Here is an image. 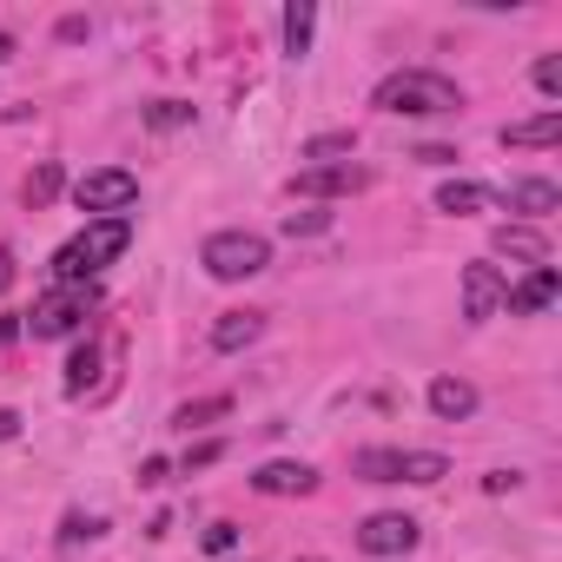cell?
Returning <instances> with one entry per match:
<instances>
[{"mask_svg": "<svg viewBox=\"0 0 562 562\" xmlns=\"http://www.w3.org/2000/svg\"><path fill=\"white\" fill-rule=\"evenodd\" d=\"M509 212H529V218H549L555 205H562V192H555V179H509V192H496Z\"/></svg>", "mask_w": 562, "mask_h": 562, "instance_id": "5bb4252c", "label": "cell"}, {"mask_svg": "<svg viewBox=\"0 0 562 562\" xmlns=\"http://www.w3.org/2000/svg\"><path fill=\"white\" fill-rule=\"evenodd\" d=\"M364 186H371V166L338 159V166H305L292 179V199H345V192H364Z\"/></svg>", "mask_w": 562, "mask_h": 562, "instance_id": "ba28073f", "label": "cell"}, {"mask_svg": "<svg viewBox=\"0 0 562 562\" xmlns=\"http://www.w3.org/2000/svg\"><path fill=\"white\" fill-rule=\"evenodd\" d=\"M351 470L364 476V483H443L450 476V457L443 450H358L351 457Z\"/></svg>", "mask_w": 562, "mask_h": 562, "instance_id": "3957f363", "label": "cell"}, {"mask_svg": "<svg viewBox=\"0 0 562 562\" xmlns=\"http://www.w3.org/2000/svg\"><path fill=\"white\" fill-rule=\"evenodd\" d=\"M14 285V251H0V292Z\"/></svg>", "mask_w": 562, "mask_h": 562, "instance_id": "d6a6232c", "label": "cell"}, {"mask_svg": "<svg viewBox=\"0 0 562 562\" xmlns=\"http://www.w3.org/2000/svg\"><path fill=\"white\" fill-rule=\"evenodd\" d=\"M312 34H318V8H312V0H292V8H285V54L305 60L312 54Z\"/></svg>", "mask_w": 562, "mask_h": 562, "instance_id": "ac0fdd59", "label": "cell"}, {"mask_svg": "<svg viewBox=\"0 0 562 562\" xmlns=\"http://www.w3.org/2000/svg\"><path fill=\"white\" fill-rule=\"evenodd\" d=\"M126 245H133V218H87V232L54 251V278L60 285H93V271L113 265Z\"/></svg>", "mask_w": 562, "mask_h": 562, "instance_id": "7a4b0ae2", "label": "cell"}, {"mask_svg": "<svg viewBox=\"0 0 562 562\" xmlns=\"http://www.w3.org/2000/svg\"><path fill=\"white\" fill-rule=\"evenodd\" d=\"M93 536H106L100 516H67V522H60V542H93Z\"/></svg>", "mask_w": 562, "mask_h": 562, "instance_id": "d4e9b609", "label": "cell"}, {"mask_svg": "<svg viewBox=\"0 0 562 562\" xmlns=\"http://www.w3.org/2000/svg\"><path fill=\"white\" fill-rule=\"evenodd\" d=\"M496 139H503L509 153H522V146H555V139H562V106H549V113H536V120H509Z\"/></svg>", "mask_w": 562, "mask_h": 562, "instance_id": "4fadbf2b", "label": "cell"}, {"mask_svg": "<svg viewBox=\"0 0 562 562\" xmlns=\"http://www.w3.org/2000/svg\"><path fill=\"white\" fill-rule=\"evenodd\" d=\"M87 312H100V285H60L27 312V331L34 338H67V331L87 325Z\"/></svg>", "mask_w": 562, "mask_h": 562, "instance_id": "8992f818", "label": "cell"}, {"mask_svg": "<svg viewBox=\"0 0 562 562\" xmlns=\"http://www.w3.org/2000/svg\"><path fill=\"white\" fill-rule=\"evenodd\" d=\"M536 87H542L549 100L562 93V54H542V60H536Z\"/></svg>", "mask_w": 562, "mask_h": 562, "instance_id": "484cf974", "label": "cell"}, {"mask_svg": "<svg viewBox=\"0 0 562 562\" xmlns=\"http://www.w3.org/2000/svg\"><path fill=\"white\" fill-rule=\"evenodd\" d=\"M186 120H192L186 100H159V106H146V126H153V133H172V126H186Z\"/></svg>", "mask_w": 562, "mask_h": 562, "instance_id": "603a6c76", "label": "cell"}, {"mask_svg": "<svg viewBox=\"0 0 562 562\" xmlns=\"http://www.w3.org/2000/svg\"><path fill=\"white\" fill-rule=\"evenodd\" d=\"M14 60V34H0V67H8Z\"/></svg>", "mask_w": 562, "mask_h": 562, "instance_id": "836d02e7", "label": "cell"}, {"mask_svg": "<svg viewBox=\"0 0 562 562\" xmlns=\"http://www.w3.org/2000/svg\"><path fill=\"white\" fill-rule=\"evenodd\" d=\"M166 476H172V463H166V457H146V463H139V483H146V490H159Z\"/></svg>", "mask_w": 562, "mask_h": 562, "instance_id": "83f0119b", "label": "cell"}, {"mask_svg": "<svg viewBox=\"0 0 562 562\" xmlns=\"http://www.w3.org/2000/svg\"><path fill=\"white\" fill-rule=\"evenodd\" d=\"M199 265L218 278V285H238V278H258V271L271 265V245H265L258 232H212V238L199 245Z\"/></svg>", "mask_w": 562, "mask_h": 562, "instance_id": "277c9868", "label": "cell"}, {"mask_svg": "<svg viewBox=\"0 0 562 562\" xmlns=\"http://www.w3.org/2000/svg\"><path fill=\"white\" fill-rule=\"evenodd\" d=\"M87 384H100V345H80V351L67 358V391L80 397Z\"/></svg>", "mask_w": 562, "mask_h": 562, "instance_id": "d6986e66", "label": "cell"}, {"mask_svg": "<svg viewBox=\"0 0 562 562\" xmlns=\"http://www.w3.org/2000/svg\"><path fill=\"white\" fill-rule=\"evenodd\" d=\"M8 437H21V417H14V411H0V443H8Z\"/></svg>", "mask_w": 562, "mask_h": 562, "instance_id": "1f68e13d", "label": "cell"}, {"mask_svg": "<svg viewBox=\"0 0 562 562\" xmlns=\"http://www.w3.org/2000/svg\"><path fill=\"white\" fill-rule=\"evenodd\" d=\"M417 516H397V509H384V516H371L364 529H358V549L364 555H411L417 549Z\"/></svg>", "mask_w": 562, "mask_h": 562, "instance_id": "9c48e42d", "label": "cell"}, {"mask_svg": "<svg viewBox=\"0 0 562 562\" xmlns=\"http://www.w3.org/2000/svg\"><path fill=\"white\" fill-rule=\"evenodd\" d=\"M54 192H60V166H54V159H41V166L27 172V186H21V199H27V205H47Z\"/></svg>", "mask_w": 562, "mask_h": 562, "instance_id": "ffe728a7", "label": "cell"}, {"mask_svg": "<svg viewBox=\"0 0 562 562\" xmlns=\"http://www.w3.org/2000/svg\"><path fill=\"white\" fill-rule=\"evenodd\" d=\"M232 542H238V529H232V522H212V529H205V549H212V555H225Z\"/></svg>", "mask_w": 562, "mask_h": 562, "instance_id": "f1b7e54d", "label": "cell"}, {"mask_svg": "<svg viewBox=\"0 0 562 562\" xmlns=\"http://www.w3.org/2000/svg\"><path fill=\"white\" fill-rule=\"evenodd\" d=\"M503 199L490 192V186H476V179H443L437 186V212H450V218H476V212H496Z\"/></svg>", "mask_w": 562, "mask_h": 562, "instance_id": "8fae6325", "label": "cell"}, {"mask_svg": "<svg viewBox=\"0 0 562 562\" xmlns=\"http://www.w3.org/2000/svg\"><path fill=\"white\" fill-rule=\"evenodd\" d=\"M14 331H21V325H14V318H0V345H8V338H14Z\"/></svg>", "mask_w": 562, "mask_h": 562, "instance_id": "e575fe53", "label": "cell"}, {"mask_svg": "<svg viewBox=\"0 0 562 562\" xmlns=\"http://www.w3.org/2000/svg\"><path fill=\"white\" fill-rule=\"evenodd\" d=\"M251 490H265V496H312L318 490V470L312 463H265L251 476Z\"/></svg>", "mask_w": 562, "mask_h": 562, "instance_id": "7c38bea8", "label": "cell"}, {"mask_svg": "<svg viewBox=\"0 0 562 562\" xmlns=\"http://www.w3.org/2000/svg\"><path fill=\"white\" fill-rule=\"evenodd\" d=\"M325 225H331V212H318V205H312V212H285V232H292V238H312V232H325Z\"/></svg>", "mask_w": 562, "mask_h": 562, "instance_id": "cb8c5ba5", "label": "cell"}, {"mask_svg": "<svg viewBox=\"0 0 562 562\" xmlns=\"http://www.w3.org/2000/svg\"><path fill=\"white\" fill-rule=\"evenodd\" d=\"M225 457V443H192L186 450V470H205V463H218Z\"/></svg>", "mask_w": 562, "mask_h": 562, "instance_id": "4316f807", "label": "cell"}, {"mask_svg": "<svg viewBox=\"0 0 562 562\" xmlns=\"http://www.w3.org/2000/svg\"><path fill=\"white\" fill-rule=\"evenodd\" d=\"M503 299H509V278H503L490 258L463 265V318H470V325H490V318L503 312Z\"/></svg>", "mask_w": 562, "mask_h": 562, "instance_id": "52a82bcc", "label": "cell"}, {"mask_svg": "<svg viewBox=\"0 0 562 562\" xmlns=\"http://www.w3.org/2000/svg\"><path fill=\"white\" fill-rule=\"evenodd\" d=\"M225 411H232V397H199V404H179V411H172V424H179V430H192V424H212V417H225Z\"/></svg>", "mask_w": 562, "mask_h": 562, "instance_id": "44dd1931", "label": "cell"}, {"mask_svg": "<svg viewBox=\"0 0 562 562\" xmlns=\"http://www.w3.org/2000/svg\"><path fill=\"white\" fill-rule=\"evenodd\" d=\"M483 490H490V496H503V490H516V470H490V476H483Z\"/></svg>", "mask_w": 562, "mask_h": 562, "instance_id": "4dcf8cb0", "label": "cell"}, {"mask_svg": "<svg viewBox=\"0 0 562 562\" xmlns=\"http://www.w3.org/2000/svg\"><path fill=\"white\" fill-rule=\"evenodd\" d=\"M411 159H424V166H457V153H450V146H417Z\"/></svg>", "mask_w": 562, "mask_h": 562, "instance_id": "f546056e", "label": "cell"}, {"mask_svg": "<svg viewBox=\"0 0 562 562\" xmlns=\"http://www.w3.org/2000/svg\"><path fill=\"white\" fill-rule=\"evenodd\" d=\"M555 292H562V271H555V265H536L522 285L503 299V305H509V318H536V312H549V305H555Z\"/></svg>", "mask_w": 562, "mask_h": 562, "instance_id": "30bf717a", "label": "cell"}, {"mask_svg": "<svg viewBox=\"0 0 562 562\" xmlns=\"http://www.w3.org/2000/svg\"><path fill=\"white\" fill-rule=\"evenodd\" d=\"M371 106L378 113H397V120H443V113L463 106V87L450 74H430V67H397V74L378 80Z\"/></svg>", "mask_w": 562, "mask_h": 562, "instance_id": "6da1fadb", "label": "cell"}, {"mask_svg": "<svg viewBox=\"0 0 562 562\" xmlns=\"http://www.w3.org/2000/svg\"><path fill=\"white\" fill-rule=\"evenodd\" d=\"M265 338V312H225L218 325H212V351H245V345H258Z\"/></svg>", "mask_w": 562, "mask_h": 562, "instance_id": "2e32d148", "label": "cell"}, {"mask_svg": "<svg viewBox=\"0 0 562 562\" xmlns=\"http://www.w3.org/2000/svg\"><path fill=\"white\" fill-rule=\"evenodd\" d=\"M74 205L93 212V218H126V212L139 205V179H133L126 166H100V172L74 179Z\"/></svg>", "mask_w": 562, "mask_h": 562, "instance_id": "5b68a950", "label": "cell"}, {"mask_svg": "<svg viewBox=\"0 0 562 562\" xmlns=\"http://www.w3.org/2000/svg\"><path fill=\"white\" fill-rule=\"evenodd\" d=\"M490 245H496V258H516V265H529V271L549 265V238H542L536 225H503Z\"/></svg>", "mask_w": 562, "mask_h": 562, "instance_id": "9a60e30c", "label": "cell"}, {"mask_svg": "<svg viewBox=\"0 0 562 562\" xmlns=\"http://www.w3.org/2000/svg\"><path fill=\"white\" fill-rule=\"evenodd\" d=\"M351 146H358L351 133H318V139H305V146H299V159H345Z\"/></svg>", "mask_w": 562, "mask_h": 562, "instance_id": "7402d4cb", "label": "cell"}, {"mask_svg": "<svg viewBox=\"0 0 562 562\" xmlns=\"http://www.w3.org/2000/svg\"><path fill=\"white\" fill-rule=\"evenodd\" d=\"M430 411H437L443 424L470 417V411H476V384H463V378H437V384H430Z\"/></svg>", "mask_w": 562, "mask_h": 562, "instance_id": "e0dca14e", "label": "cell"}]
</instances>
